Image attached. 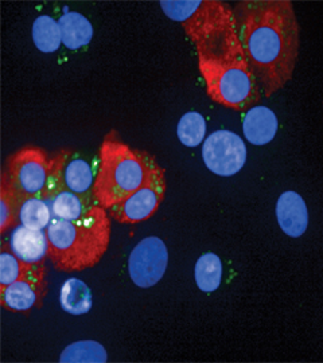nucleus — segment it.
<instances>
[{"label": "nucleus", "mask_w": 323, "mask_h": 363, "mask_svg": "<svg viewBox=\"0 0 323 363\" xmlns=\"http://www.w3.org/2000/svg\"><path fill=\"white\" fill-rule=\"evenodd\" d=\"M239 37L260 91L271 97L292 78L299 25L290 0H241L234 7Z\"/></svg>", "instance_id": "1"}, {"label": "nucleus", "mask_w": 323, "mask_h": 363, "mask_svg": "<svg viewBox=\"0 0 323 363\" xmlns=\"http://www.w3.org/2000/svg\"><path fill=\"white\" fill-rule=\"evenodd\" d=\"M49 259L58 271L78 272L94 267L111 241V220L106 208L94 203L75 220L53 218L46 228Z\"/></svg>", "instance_id": "2"}, {"label": "nucleus", "mask_w": 323, "mask_h": 363, "mask_svg": "<svg viewBox=\"0 0 323 363\" xmlns=\"http://www.w3.org/2000/svg\"><path fill=\"white\" fill-rule=\"evenodd\" d=\"M114 135H106L102 143L93 186L96 203L106 210L133 194L147 177L148 155L129 148Z\"/></svg>", "instance_id": "3"}, {"label": "nucleus", "mask_w": 323, "mask_h": 363, "mask_svg": "<svg viewBox=\"0 0 323 363\" xmlns=\"http://www.w3.org/2000/svg\"><path fill=\"white\" fill-rule=\"evenodd\" d=\"M166 178L165 169L155 160L147 157V177L142 186L115 206L108 208V214L120 223H138L150 218L165 199Z\"/></svg>", "instance_id": "4"}, {"label": "nucleus", "mask_w": 323, "mask_h": 363, "mask_svg": "<svg viewBox=\"0 0 323 363\" xmlns=\"http://www.w3.org/2000/svg\"><path fill=\"white\" fill-rule=\"evenodd\" d=\"M49 159L38 147H23L9 157L1 174L13 184L22 199L40 196L48 182Z\"/></svg>", "instance_id": "5"}, {"label": "nucleus", "mask_w": 323, "mask_h": 363, "mask_svg": "<svg viewBox=\"0 0 323 363\" xmlns=\"http://www.w3.org/2000/svg\"><path fill=\"white\" fill-rule=\"evenodd\" d=\"M202 159L213 174L232 177L246 164V144L240 136L231 130H217L205 140Z\"/></svg>", "instance_id": "6"}, {"label": "nucleus", "mask_w": 323, "mask_h": 363, "mask_svg": "<svg viewBox=\"0 0 323 363\" xmlns=\"http://www.w3.org/2000/svg\"><path fill=\"white\" fill-rule=\"evenodd\" d=\"M168 262L165 242L158 237H147L129 255V277L141 288H151L162 280Z\"/></svg>", "instance_id": "7"}, {"label": "nucleus", "mask_w": 323, "mask_h": 363, "mask_svg": "<svg viewBox=\"0 0 323 363\" xmlns=\"http://www.w3.org/2000/svg\"><path fill=\"white\" fill-rule=\"evenodd\" d=\"M45 267L35 264L31 271L13 284L0 288V303L4 308L15 312L28 311L38 306L46 292Z\"/></svg>", "instance_id": "8"}, {"label": "nucleus", "mask_w": 323, "mask_h": 363, "mask_svg": "<svg viewBox=\"0 0 323 363\" xmlns=\"http://www.w3.org/2000/svg\"><path fill=\"white\" fill-rule=\"evenodd\" d=\"M276 218L288 237L303 235L309 226V211L305 199L295 191H285L276 203Z\"/></svg>", "instance_id": "9"}, {"label": "nucleus", "mask_w": 323, "mask_h": 363, "mask_svg": "<svg viewBox=\"0 0 323 363\" xmlns=\"http://www.w3.org/2000/svg\"><path fill=\"white\" fill-rule=\"evenodd\" d=\"M13 255L27 264H40L49 257V240L43 230L18 226L10 237Z\"/></svg>", "instance_id": "10"}, {"label": "nucleus", "mask_w": 323, "mask_h": 363, "mask_svg": "<svg viewBox=\"0 0 323 363\" xmlns=\"http://www.w3.org/2000/svg\"><path fill=\"white\" fill-rule=\"evenodd\" d=\"M243 130L249 143L253 145L268 144L278 132V117L267 106H253L246 112Z\"/></svg>", "instance_id": "11"}, {"label": "nucleus", "mask_w": 323, "mask_h": 363, "mask_svg": "<svg viewBox=\"0 0 323 363\" xmlns=\"http://www.w3.org/2000/svg\"><path fill=\"white\" fill-rule=\"evenodd\" d=\"M58 23L62 33V43L67 49L77 50L91 42L93 27L84 15L69 11L60 18Z\"/></svg>", "instance_id": "12"}, {"label": "nucleus", "mask_w": 323, "mask_h": 363, "mask_svg": "<svg viewBox=\"0 0 323 363\" xmlns=\"http://www.w3.org/2000/svg\"><path fill=\"white\" fill-rule=\"evenodd\" d=\"M91 288L84 281L78 279H69L61 288L60 303L65 312L70 315H84L91 311L92 308Z\"/></svg>", "instance_id": "13"}, {"label": "nucleus", "mask_w": 323, "mask_h": 363, "mask_svg": "<svg viewBox=\"0 0 323 363\" xmlns=\"http://www.w3.org/2000/svg\"><path fill=\"white\" fill-rule=\"evenodd\" d=\"M64 182L66 190L76 194H85L94 186L93 169L91 164L81 156H67L64 167Z\"/></svg>", "instance_id": "14"}, {"label": "nucleus", "mask_w": 323, "mask_h": 363, "mask_svg": "<svg viewBox=\"0 0 323 363\" xmlns=\"http://www.w3.org/2000/svg\"><path fill=\"white\" fill-rule=\"evenodd\" d=\"M33 40L39 52H54L62 43L61 27L49 15H40L33 25Z\"/></svg>", "instance_id": "15"}, {"label": "nucleus", "mask_w": 323, "mask_h": 363, "mask_svg": "<svg viewBox=\"0 0 323 363\" xmlns=\"http://www.w3.org/2000/svg\"><path fill=\"white\" fill-rule=\"evenodd\" d=\"M22 196L13 187V184L1 174L0 179V233L4 234L7 229L19 220V210L22 206Z\"/></svg>", "instance_id": "16"}, {"label": "nucleus", "mask_w": 323, "mask_h": 363, "mask_svg": "<svg viewBox=\"0 0 323 363\" xmlns=\"http://www.w3.org/2000/svg\"><path fill=\"white\" fill-rule=\"evenodd\" d=\"M93 205H88V201L82 194L64 190L52 199L53 218L75 220L81 218L88 213Z\"/></svg>", "instance_id": "17"}, {"label": "nucleus", "mask_w": 323, "mask_h": 363, "mask_svg": "<svg viewBox=\"0 0 323 363\" xmlns=\"http://www.w3.org/2000/svg\"><path fill=\"white\" fill-rule=\"evenodd\" d=\"M194 277L198 288L202 292H214L219 289L222 279V264L217 255L205 253L202 255L194 269Z\"/></svg>", "instance_id": "18"}, {"label": "nucleus", "mask_w": 323, "mask_h": 363, "mask_svg": "<svg viewBox=\"0 0 323 363\" xmlns=\"http://www.w3.org/2000/svg\"><path fill=\"white\" fill-rule=\"evenodd\" d=\"M52 208L40 196H30L23 199L19 210V222L35 230H43L52 222Z\"/></svg>", "instance_id": "19"}, {"label": "nucleus", "mask_w": 323, "mask_h": 363, "mask_svg": "<svg viewBox=\"0 0 323 363\" xmlns=\"http://www.w3.org/2000/svg\"><path fill=\"white\" fill-rule=\"evenodd\" d=\"M178 139L186 147H197L204 142L207 133L205 118L198 112H187L178 123Z\"/></svg>", "instance_id": "20"}, {"label": "nucleus", "mask_w": 323, "mask_h": 363, "mask_svg": "<svg viewBox=\"0 0 323 363\" xmlns=\"http://www.w3.org/2000/svg\"><path fill=\"white\" fill-rule=\"evenodd\" d=\"M34 265L35 264H27L18 259L10 247L3 242L0 250V288L13 284V281L31 271Z\"/></svg>", "instance_id": "21"}, {"label": "nucleus", "mask_w": 323, "mask_h": 363, "mask_svg": "<svg viewBox=\"0 0 323 363\" xmlns=\"http://www.w3.org/2000/svg\"><path fill=\"white\" fill-rule=\"evenodd\" d=\"M61 362H106V351L97 342H77L62 351Z\"/></svg>", "instance_id": "22"}, {"label": "nucleus", "mask_w": 323, "mask_h": 363, "mask_svg": "<svg viewBox=\"0 0 323 363\" xmlns=\"http://www.w3.org/2000/svg\"><path fill=\"white\" fill-rule=\"evenodd\" d=\"M70 152L72 151H69V150H64L50 159L48 182L43 189V193L40 195V198H43L45 201H49V199L52 201L55 195L66 190L64 182V167L66 159H67V156L70 155Z\"/></svg>", "instance_id": "23"}, {"label": "nucleus", "mask_w": 323, "mask_h": 363, "mask_svg": "<svg viewBox=\"0 0 323 363\" xmlns=\"http://www.w3.org/2000/svg\"><path fill=\"white\" fill-rule=\"evenodd\" d=\"M202 0H192V1H160V7L163 13L170 19L177 22H186L194 13L199 10Z\"/></svg>", "instance_id": "24"}]
</instances>
